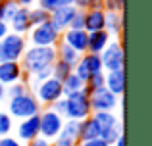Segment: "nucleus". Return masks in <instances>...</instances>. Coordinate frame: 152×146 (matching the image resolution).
<instances>
[{
	"mask_svg": "<svg viewBox=\"0 0 152 146\" xmlns=\"http://www.w3.org/2000/svg\"><path fill=\"white\" fill-rule=\"evenodd\" d=\"M54 62H56V48H52V46H31V44H27L19 64H21V69L25 73V77L31 79L39 71H42V69L52 68Z\"/></svg>",
	"mask_w": 152,
	"mask_h": 146,
	"instance_id": "obj_1",
	"label": "nucleus"
},
{
	"mask_svg": "<svg viewBox=\"0 0 152 146\" xmlns=\"http://www.w3.org/2000/svg\"><path fill=\"white\" fill-rule=\"evenodd\" d=\"M42 110V106L37 102V98L33 96V92H25L21 96H15V98H8V113H10L12 119H27V117H33L39 115Z\"/></svg>",
	"mask_w": 152,
	"mask_h": 146,
	"instance_id": "obj_2",
	"label": "nucleus"
},
{
	"mask_svg": "<svg viewBox=\"0 0 152 146\" xmlns=\"http://www.w3.org/2000/svg\"><path fill=\"white\" fill-rule=\"evenodd\" d=\"M29 90L33 92V96L37 98V102L42 106V108H48L52 102L60 100L64 96L62 92V83L56 81L54 77H48L41 83H35V85H29Z\"/></svg>",
	"mask_w": 152,
	"mask_h": 146,
	"instance_id": "obj_3",
	"label": "nucleus"
},
{
	"mask_svg": "<svg viewBox=\"0 0 152 146\" xmlns=\"http://www.w3.org/2000/svg\"><path fill=\"white\" fill-rule=\"evenodd\" d=\"M91 115H93V110H91L89 94L79 90V92H73L69 96H66V115H64L66 119L83 121Z\"/></svg>",
	"mask_w": 152,
	"mask_h": 146,
	"instance_id": "obj_4",
	"label": "nucleus"
},
{
	"mask_svg": "<svg viewBox=\"0 0 152 146\" xmlns=\"http://www.w3.org/2000/svg\"><path fill=\"white\" fill-rule=\"evenodd\" d=\"M60 37L62 35L46 21L42 25L31 27V31L27 33L25 38H27V44L31 46H52V48H56V44L60 42Z\"/></svg>",
	"mask_w": 152,
	"mask_h": 146,
	"instance_id": "obj_5",
	"label": "nucleus"
},
{
	"mask_svg": "<svg viewBox=\"0 0 152 146\" xmlns=\"http://www.w3.org/2000/svg\"><path fill=\"white\" fill-rule=\"evenodd\" d=\"M27 48V38L18 33H8L0 41V52L4 62H19Z\"/></svg>",
	"mask_w": 152,
	"mask_h": 146,
	"instance_id": "obj_6",
	"label": "nucleus"
},
{
	"mask_svg": "<svg viewBox=\"0 0 152 146\" xmlns=\"http://www.w3.org/2000/svg\"><path fill=\"white\" fill-rule=\"evenodd\" d=\"M64 117L54 113L50 108H42L41 113H39V131H41V137L50 142H54V139L58 137V133L62 131L64 125Z\"/></svg>",
	"mask_w": 152,
	"mask_h": 146,
	"instance_id": "obj_7",
	"label": "nucleus"
},
{
	"mask_svg": "<svg viewBox=\"0 0 152 146\" xmlns=\"http://www.w3.org/2000/svg\"><path fill=\"white\" fill-rule=\"evenodd\" d=\"M100 62H102V69L106 71H115V69H123V46L119 41L112 38L108 42V46L102 50L100 54Z\"/></svg>",
	"mask_w": 152,
	"mask_h": 146,
	"instance_id": "obj_8",
	"label": "nucleus"
},
{
	"mask_svg": "<svg viewBox=\"0 0 152 146\" xmlns=\"http://www.w3.org/2000/svg\"><path fill=\"white\" fill-rule=\"evenodd\" d=\"M89 102H91V110L94 112H114L119 106V96L112 94L106 86L94 90L89 94Z\"/></svg>",
	"mask_w": 152,
	"mask_h": 146,
	"instance_id": "obj_9",
	"label": "nucleus"
},
{
	"mask_svg": "<svg viewBox=\"0 0 152 146\" xmlns=\"http://www.w3.org/2000/svg\"><path fill=\"white\" fill-rule=\"evenodd\" d=\"M98 71H104V69H102L100 56H98V54H89V52L81 54L79 62L73 65V73L77 75L83 83H85L93 73H98Z\"/></svg>",
	"mask_w": 152,
	"mask_h": 146,
	"instance_id": "obj_10",
	"label": "nucleus"
},
{
	"mask_svg": "<svg viewBox=\"0 0 152 146\" xmlns=\"http://www.w3.org/2000/svg\"><path fill=\"white\" fill-rule=\"evenodd\" d=\"M19 81H29L21 69V64L19 62H2L0 64V85L10 86Z\"/></svg>",
	"mask_w": 152,
	"mask_h": 146,
	"instance_id": "obj_11",
	"label": "nucleus"
},
{
	"mask_svg": "<svg viewBox=\"0 0 152 146\" xmlns=\"http://www.w3.org/2000/svg\"><path fill=\"white\" fill-rule=\"evenodd\" d=\"M56 146H77L79 144V121L66 119L62 125V131L54 139Z\"/></svg>",
	"mask_w": 152,
	"mask_h": 146,
	"instance_id": "obj_12",
	"label": "nucleus"
},
{
	"mask_svg": "<svg viewBox=\"0 0 152 146\" xmlns=\"http://www.w3.org/2000/svg\"><path fill=\"white\" fill-rule=\"evenodd\" d=\"M75 12H77V8L71 4V6H64V8H58V10L50 12V19L48 23L52 27H54L56 31H58L60 35L64 33V31L69 29V23H71V17L75 15Z\"/></svg>",
	"mask_w": 152,
	"mask_h": 146,
	"instance_id": "obj_13",
	"label": "nucleus"
},
{
	"mask_svg": "<svg viewBox=\"0 0 152 146\" xmlns=\"http://www.w3.org/2000/svg\"><path fill=\"white\" fill-rule=\"evenodd\" d=\"M41 137V131H39V115L27 117V119H21L15 127V139L19 142H29V140Z\"/></svg>",
	"mask_w": 152,
	"mask_h": 146,
	"instance_id": "obj_14",
	"label": "nucleus"
},
{
	"mask_svg": "<svg viewBox=\"0 0 152 146\" xmlns=\"http://www.w3.org/2000/svg\"><path fill=\"white\" fill-rule=\"evenodd\" d=\"M60 41L66 42L69 48H73L79 54L87 52V31L85 29H67L62 33Z\"/></svg>",
	"mask_w": 152,
	"mask_h": 146,
	"instance_id": "obj_15",
	"label": "nucleus"
},
{
	"mask_svg": "<svg viewBox=\"0 0 152 146\" xmlns=\"http://www.w3.org/2000/svg\"><path fill=\"white\" fill-rule=\"evenodd\" d=\"M8 29L10 33H18L25 37L31 31V23H29V8H19L10 19H8Z\"/></svg>",
	"mask_w": 152,
	"mask_h": 146,
	"instance_id": "obj_16",
	"label": "nucleus"
},
{
	"mask_svg": "<svg viewBox=\"0 0 152 146\" xmlns=\"http://www.w3.org/2000/svg\"><path fill=\"white\" fill-rule=\"evenodd\" d=\"M104 86L115 96H123L125 90V71L123 69H115V71L104 73Z\"/></svg>",
	"mask_w": 152,
	"mask_h": 146,
	"instance_id": "obj_17",
	"label": "nucleus"
},
{
	"mask_svg": "<svg viewBox=\"0 0 152 146\" xmlns=\"http://www.w3.org/2000/svg\"><path fill=\"white\" fill-rule=\"evenodd\" d=\"M104 21H106V12L102 8H93L85 12V31L94 33V31H104Z\"/></svg>",
	"mask_w": 152,
	"mask_h": 146,
	"instance_id": "obj_18",
	"label": "nucleus"
},
{
	"mask_svg": "<svg viewBox=\"0 0 152 146\" xmlns=\"http://www.w3.org/2000/svg\"><path fill=\"white\" fill-rule=\"evenodd\" d=\"M112 37L106 31H94V33H87V52L89 54H100L108 46Z\"/></svg>",
	"mask_w": 152,
	"mask_h": 146,
	"instance_id": "obj_19",
	"label": "nucleus"
},
{
	"mask_svg": "<svg viewBox=\"0 0 152 146\" xmlns=\"http://www.w3.org/2000/svg\"><path fill=\"white\" fill-rule=\"evenodd\" d=\"M100 137V127L94 121V117H87V119L79 121V142L81 140H93Z\"/></svg>",
	"mask_w": 152,
	"mask_h": 146,
	"instance_id": "obj_20",
	"label": "nucleus"
},
{
	"mask_svg": "<svg viewBox=\"0 0 152 146\" xmlns=\"http://www.w3.org/2000/svg\"><path fill=\"white\" fill-rule=\"evenodd\" d=\"M104 31L110 37H119L123 33V14L115 12H106V21H104Z\"/></svg>",
	"mask_w": 152,
	"mask_h": 146,
	"instance_id": "obj_21",
	"label": "nucleus"
},
{
	"mask_svg": "<svg viewBox=\"0 0 152 146\" xmlns=\"http://www.w3.org/2000/svg\"><path fill=\"white\" fill-rule=\"evenodd\" d=\"M79 58H81V54L75 52L73 48H69L66 42L60 41L58 44H56V60H60V62H64V64H67V65L73 68V65L79 62Z\"/></svg>",
	"mask_w": 152,
	"mask_h": 146,
	"instance_id": "obj_22",
	"label": "nucleus"
},
{
	"mask_svg": "<svg viewBox=\"0 0 152 146\" xmlns=\"http://www.w3.org/2000/svg\"><path fill=\"white\" fill-rule=\"evenodd\" d=\"M93 117H94V121L98 123L100 131H106V129H112V127H115V125L121 123L119 117L115 115L114 112H94Z\"/></svg>",
	"mask_w": 152,
	"mask_h": 146,
	"instance_id": "obj_23",
	"label": "nucleus"
},
{
	"mask_svg": "<svg viewBox=\"0 0 152 146\" xmlns=\"http://www.w3.org/2000/svg\"><path fill=\"white\" fill-rule=\"evenodd\" d=\"M83 86H85V83H83L73 71H71V73L62 81V92H64V96H69V94H73V92L83 90Z\"/></svg>",
	"mask_w": 152,
	"mask_h": 146,
	"instance_id": "obj_24",
	"label": "nucleus"
},
{
	"mask_svg": "<svg viewBox=\"0 0 152 146\" xmlns=\"http://www.w3.org/2000/svg\"><path fill=\"white\" fill-rule=\"evenodd\" d=\"M48 19H50V14L45 12L42 8H39V6L29 8V23H31V27L42 25V23H46Z\"/></svg>",
	"mask_w": 152,
	"mask_h": 146,
	"instance_id": "obj_25",
	"label": "nucleus"
},
{
	"mask_svg": "<svg viewBox=\"0 0 152 146\" xmlns=\"http://www.w3.org/2000/svg\"><path fill=\"white\" fill-rule=\"evenodd\" d=\"M102 86H104V71H98V73H93L85 81L83 92H85V94H91V92H94V90L102 89Z\"/></svg>",
	"mask_w": 152,
	"mask_h": 146,
	"instance_id": "obj_26",
	"label": "nucleus"
},
{
	"mask_svg": "<svg viewBox=\"0 0 152 146\" xmlns=\"http://www.w3.org/2000/svg\"><path fill=\"white\" fill-rule=\"evenodd\" d=\"M71 71H73V68L67 65V64H64V62H60V60H56L54 64H52V77H54L56 81H60V83H62Z\"/></svg>",
	"mask_w": 152,
	"mask_h": 146,
	"instance_id": "obj_27",
	"label": "nucleus"
},
{
	"mask_svg": "<svg viewBox=\"0 0 152 146\" xmlns=\"http://www.w3.org/2000/svg\"><path fill=\"white\" fill-rule=\"evenodd\" d=\"M123 135V125L119 123V125H115V127H112V129H106V131H100V137L98 139H102L106 144H114L115 142V139L118 137H121Z\"/></svg>",
	"mask_w": 152,
	"mask_h": 146,
	"instance_id": "obj_28",
	"label": "nucleus"
},
{
	"mask_svg": "<svg viewBox=\"0 0 152 146\" xmlns=\"http://www.w3.org/2000/svg\"><path fill=\"white\" fill-rule=\"evenodd\" d=\"M71 0H37V6L42 8L45 12H54L58 10V8H64V6H71Z\"/></svg>",
	"mask_w": 152,
	"mask_h": 146,
	"instance_id": "obj_29",
	"label": "nucleus"
},
{
	"mask_svg": "<svg viewBox=\"0 0 152 146\" xmlns=\"http://www.w3.org/2000/svg\"><path fill=\"white\" fill-rule=\"evenodd\" d=\"M25 92H29V83L27 81H19V83H14V85L6 86V98H15Z\"/></svg>",
	"mask_w": 152,
	"mask_h": 146,
	"instance_id": "obj_30",
	"label": "nucleus"
},
{
	"mask_svg": "<svg viewBox=\"0 0 152 146\" xmlns=\"http://www.w3.org/2000/svg\"><path fill=\"white\" fill-rule=\"evenodd\" d=\"M12 131H14V119L10 117L8 112H2V110H0V137L12 135Z\"/></svg>",
	"mask_w": 152,
	"mask_h": 146,
	"instance_id": "obj_31",
	"label": "nucleus"
},
{
	"mask_svg": "<svg viewBox=\"0 0 152 146\" xmlns=\"http://www.w3.org/2000/svg\"><path fill=\"white\" fill-rule=\"evenodd\" d=\"M73 2V6L77 8V10H93V8H102V0H71Z\"/></svg>",
	"mask_w": 152,
	"mask_h": 146,
	"instance_id": "obj_32",
	"label": "nucleus"
},
{
	"mask_svg": "<svg viewBox=\"0 0 152 146\" xmlns=\"http://www.w3.org/2000/svg\"><path fill=\"white\" fill-rule=\"evenodd\" d=\"M102 10L123 14V0H102Z\"/></svg>",
	"mask_w": 152,
	"mask_h": 146,
	"instance_id": "obj_33",
	"label": "nucleus"
},
{
	"mask_svg": "<svg viewBox=\"0 0 152 146\" xmlns=\"http://www.w3.org/2000/svg\"><path fill=\"white\" fill-rule=\"evenodd\" d=\"M69 29H85V12H83V10L75 12V15L71 17Z\"/></svg>",
	"mask_w": 152,
	"mask_h": 146,
	"instance_id": "obj_34",
	"label": "nucleus"
},
{
	"mask_svg": "<svg viewBox=\"0 0 152 146\" xmlns=\"http://www.w3.org/2000/svg\"><path fill=\"white\" fill-rule=\"evenodd\" d=\"M18 10H19V6L14 2V0H4V21H8Z\"/></svg>",
	"mask_w": 152,
	"mask_h": 146,
	"instance_id": "obj_35",
	"label": "nucleus"
},
{
	"mask_svg": "<svg viewBox=\"0 0 152 146\" xmlns=\"http://www.w3.org/2000/svg\"><path fill=\"white\" fill-rule=\"evenodd\" d=\"M48 108H50L54 113H58V115H62V117H64V115H66V96H62L60 100L52 102ZM64 119H66V117H64Z\"/></svg>",
	"mask_w": 152,
	"mask_h": 146,
	"instance_id": "obj_36",
	"label": "nucleus"
},
{
	"mask_svg": "<svg viewBox=\"0 0 152 146\" xmlns=\"http://www.w3.org/2000/svg\"><path fill=\"white\" fill-rule=\"evenodd\" d=\"M0 146H23V142H19L14 135H6L0 137Z\"/></svg>",
	"mask_w": 152,
	"mask_h": 146,
	"instance_id": "obj_37",
	"label": "nucleus"
},
{
	"mask_svg": "<svg viewBox=\"0 0 152 146\" xmlns=\"http://www.w3.org/2000/svg\"><path fill=\"white\" fill-rule=\"evenodd\" d=\"M23 146H52V142H50V140H46V139H42V137H37V139L29 140V142L23 144Z\"/></svg>",
	"mask_w": 152,
	"mask_h": 146,
	"instance_id": "obj_38",
	"label": "nucleus"
},
{
	"mask_svg": "<svg viewBox=\"0 0 152 146\" xmlns=\"http://www.w3.org/2000/svg\"><path fill=\"white\" fill-rule=\"evenodd\" d=\"M77 146H110V144H106L102 139H93V140H81Z\"/></svg>",
	"mask_w": 152,
	"mask_h": 146,
	"instance_id": "obj_39",
	"label": "nucleus"
},
{
	"mask_svg": "<svg viewBox=\"0 0 152 146\" xmlns=\"http://www.w3.org/2000/svg\"><path fill=\"white\" fill-rule=\"evenodd\" d=\"M15 4H18L19 8H33L35 4H37V0H14Z\"/></svg>",
	"mask_w": 152,
	"mask_h": 146,
	"instance_id": "obj_40",
	"label": "nucleus"
},
{
	"mask_svg": "<svg viewBox=\"0 0 152 146\" xmlns=\"http://www.w3.org/2000/svg\"><path fill=\"white\" fill-rule=\"evenodd\" d=\"M10 33V29H8V23L6 21H0V41H2L6 35Z\"/></svg>",
	"mask_w": 152,
	"mask_h": 146,
	"instance_id": "obj_41",
	"label": "nucleus"
},
{
	"mask_svg": "<svg viewBox=\"0 0 152 146\" xmlns=\"http://www.w3.org/2000/svg\"><path fill=\"white\" fill-rule=\"evenodd\" d=\"M112 146H125V137H118V139H115V142L112 144Z\"/></svg>",
	"mask_w": 152,
	"mask_h": 146,
	"instance_id": "obj_42",
	"label": "nucleus"
},
{
	"mask_svg": "<svg viewBox=\"0 0 152 146\" xmlns=\"http://www.w3.org/2000/svg\"><path fill=\"white\" fill-rule=\"evenodd\" d=\"M2 100H6V86L0 85V102H2Z\"/></svg>",
	"mask_w": 152,
	"mask_h": 146,
	"instance_id": "obj_43",
	"label": "nucleus"
},
{
	"mask_svg": "<svg viewBox=\"0 0 152 146\" xmlns=\"http://www.w3.org/2000/svg\"><path fill=\"white\" fill-rule=\"evenodd\" d=\"M0 21H4V0H0Z\"/></svg>",
	"mask_w": 152,
	"mask_h": 146,
	"instance_id": "obj_44",
	"label": "nucleus"
},
{
	"mask_svg": "<svg viewBox=\"0 0 152 146\" xmlns=\"http://www.w3.org/2000/svg\"><path fill=\"white\" fill-rule=\"evenodd\" d=\"M52 146H56V144H54V142H52Z\"/></svg>",
	"mask_w": 152,
	"mask_h": 146,
	"instance_id": "obj_45",
	"label": "nucleus"
}]
</instances>
